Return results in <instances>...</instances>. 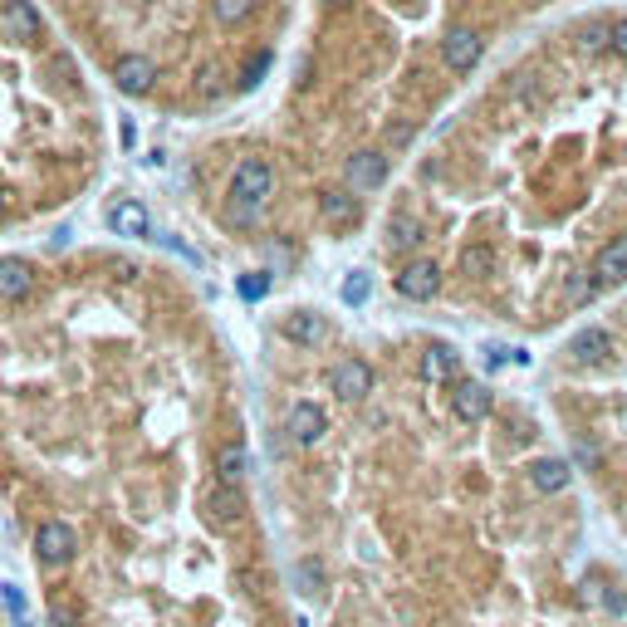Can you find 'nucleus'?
I'll return each mask as SVG.
<instances>
[{
	"label": "nucleus",
	"instance_id": "ddd939ff",
	"mask_svg": "<svg viewBox=\"0 0 627 627\" xmlns=\"http://www.w3.org/2000/svg\"><path fill=\"white\" fill-rule=\"evenodd\" d=\"M569 353H574V363H603V358L613 353V333L608 329H578L574 339H569Z\"/></svg>",
	"mask_w": 627,
	"mask_h": 627
},
{
	"label": "nucleus",
	"instance_id": "dca6fc26",
	"mask_svg": "<svg viewBox=\"0 0 627 627\" xmlns=\"http://www.w3.org/2000/svg\"><path fill=\"white\" fill-rule=\"evenodd\" d=\"M569 461H559V456H545V461H535L529 466V486L539 490V496H559L564 486H569Z\"/></svg>",
	"mask_w": 627,
	"mask_h": 627
},
{
	"label": "nucleus",
	"instance_id": "6e6552de",
	"mask_svg": "<svg viewBox=\"0 0 627 627\" xmlns=\"http://www.w3.org/2000/svg\"><path fill=\"white\" fill-rule=\"evenodd\" d=\"M201 510H207V525H211V529H231V525L240 520L236 486H221V480H211V486L201 490Z\"/></svg>",
	"mask_w": 627,
	"mask_h": 627
},
{
	"label": "nucleus",
	"instance_id": "aec40b11",
	"mask_svg": "<svg viewBox=\"0 0 627 627\" xmlns=\"http://www.w3.org/2000/svg\"><path fill=\"white\" fill-rule=\"evenodd\" d=\"M280 333L289 343H319L323 339V323L314 319V314H289V319L280 323Z\"/></svg>",
	"mask_w": 627,
	"mask_h": 627
},
{
	"label": "nucleus",
	"instance_id": "b1692460",
	"mask_svg": "<svg viewBox=\"0 0 627 627\" xmlns=\"http://www.w3.org/2000/svg\"><path fill=\"white\" fill-rule=\"evenodd\" d=\"M236 289H240V299H250V304H256V299H265V294H270V275H240V280H236Z\"/></svg>",
	"mask_w": 627,
	"mask_h": 627
},
{
	"label": "nucleus",
	"instance_id": "f3484780",
	"mask_svg": "<svg viewBox=\"0 0 627 627\" xmlns=\"http://www.w3.org/2000/svg\"><path fill=\"white\" fill-rule=\"evenodd\" d=\"M456 368H461V358L446 343H431L427 353H421V378L427 382H456Z\"/></svg>",
	"mask_w": 627,
	"mask_h": 627
},
{
	"label": "nucleus",
	"instance_id": "5701e85b",
	"mask_svg": "<svg viewBox=\"0 0 627 627\" xmlns=\"http://www.w3.org/2000/svg\"><path fill=\"white\" fill-rule=\"evenodd\" d=\"M461 270L470 275V280L490 275V270H496V250H490V246H466L461 250Z\"/></svg>",
	"mask_w": 627,
	"mask_h": 627
},
{
	"label": "nucleus",
	"instance_id": "f03ea898",
	"mask_svg": "<svg viewBox=\"0 0 627 627\" xmlns=\"http://www.w3.org/2000/svg\"><path fill=\"white\" fill-rule=\"evenodd\" d=\"M79 549V535L74 525L64 520H44L40 529H34V554H40V564H50V569H59V564H69Z\"/></svg>",
	"mask_w": 627,
	"mask_h": 627
},
{
	"label": "nucleus",
	"instance_id": "bb28decb",
	"mask_svg": "<svg viewBox=\"0 0 627 627\" xmlns=\"http://www.w3.org/2000/svg\"><path fill=\"white\" fill-rule=\"evenodd\" d=\"M368 289H372V285H368V275H358V270H353V275L343 280L339 294H343V304H363V299H368Z\"/></svg>",
	"mask_w": 627,
	"mask_h": 627
},
{
	"label": "nucleus",
	"instance_id": "412c9836",
	"mask_svg": "<svg viewBox=\"0 0 627 627\" xmlns=\"http://www.w3.org/2000/svg\"><path fill=\"white\" fill-rule=\"evenodd\" d=\"M216 480H221V486H240V480H246V451H240V446H226V451L216 456Z\"/></svg>",
	"mask_w": 627,
	"mask_h": 627
},
{
	"label": "nucleus",
	"instance_id": "423d86ee",
	"mask_svg": "<svg viewBox=\"0 0 627 627\" xmlns=\"http://www.w3.org/2000/svg\"><path fill=\"white\" fill-rule=\"evenodd\" d=\"M329 388H333V397H343V402H363L372 392V368L363 358H343V363H333V372H329Z\"/></svg>",
	"mask_w": 627,
	"mask_h": 627
},
{
	"label": "nucleus",
	"instance_id": "473e14b6",
	"mask_svg": "<svg viewBox=\"0 0 627 627\" xmlns=\"http://www.w3.org/2000/svg\"><path fill=\"white\" fill-rule=\"evenodd\" d=\"M323 5H329V10H343V5H353V0H323Z\"/></svg>",
	"mask_w": 627,
	"mask_h": 627
},
{
	"label": "nucleus",
	"instance_id": "4be33fe9",
	"mask_svg": "<svg viewBox=\"0 0 627 627\" xmlns=\"http://www.w3.org/2000/svg\"><path fill=\"white\" fill-rule=\"evenodd\" d=\"M260 0H211V15L221 20V25H240V20L256 15Z\"/></svg>",
	"mask_w": 627,
	"mask_h": 627
},
{
	"label": "nucleus",
	"instance_id": "7ed1b4c3",
	"mask_svg": "<svg viewBox=\"0 0 627 627\" xmlns=\"http://www.w3.org/2000/svg\"><path fill=\"white\" fill-rule=\"evenodd\" d=\"M343 182H348V191H353V197H363V191H378L382 182H388V157L372 152V148L353 152V157L343 162Z\"/></svg>",
	"mask_w": 627,
	"mask_h": 627
},
{
	"label": "nucleus",
	"instance_id": "6ab92c4d",
	"mask_svg": "<svg viewBox=\"0 0 627 627\" xmlns=\"http://www.w3.org/2000/svg\"><path fill=\"white\" fill-rule=\"evenodd\" d=\"M319 216L329 226H348L358 216V197H353V191H323V197H319Z\"/></svg>",
	"mask_w": 627,
	"mask_h": 627
},
{
	"label": "nucleus",
	"instance_id": "0eeeda50",
	"mask_svg": "<svg viewBox=\"0 0 627 627\" xmlns=\"http://www.w3.org/2000/svg\"><path fill=\"white\" fill-rule=\"evenodd\" d=\"M152 79H157V64H152L148 54H118L113 59V83L123 93H132V99H138V93H148Z\"/></svg>",
	"mask_w": 627,
	"mask_h": 627
},
{
	"label": "nucleus",
	"instance_id": "c756f323",
	"mask_svg": "<svg viewBox=\"0 0 627 627\" xmlns=\"http://www.w3.org/2000/svg\"><path fill=\"white\" fill-rule=\"evenodd\" d=\"M50 622L54 627H79V613L69 608V603H50Z\"/></svg>",
	"mask_w": 627,
	"mask_h": 627
},
{
	"label": "nucleus",
	"instance_id": "9b49d317",
	"mask_svg": "<svg viewBox=\"0 0 627 627\" xmlns=\"http://www.w3.org/2000/svg\"><path fill=\"white\" fill-rule=\"evenodd\" d=\"M451 412L461 417V421H486L490 417V388H486V382L461 378L451 388Z\"/></svg>",
	"mask_w": 627,
	"mask_h": 627
},
{
	"label": "nucleus",
	"instance_id": "9d476101",
	"mask_svg": "<svg viewBox=\"0 0 627 627\" xmlns=\"http://www.w3.org/2000/svg\"><path fill=\"white\" fill-rule=\"evenodd\" d=\"M323 431H329L323 407H314V402H294V407H289V441H294V446L323 441Z\"/></svg>",
	"mask_w": 627,
	"mask_h": 627
},
{
	"label": "nucleus",
	"instance_id": "a878e982",
	"mask_svg": "<svg viewBox=\"0 0 627 627\" xmlns=\"http://www.w3.org/2000/svg\"><path fill=\"white\" fill-rule=\"evenodd\" d=\"M0 598H5V608H10V622H15V627H30V622H25V598H20L15 584H0Z\"/></svg>",
	"mask_w": 627,
	"mask_h": 627
},
{
	"label": "nucleus",
	"instance_id": "f257e3e1",
	"mask_svg": "<svg viewBox=\"0 0 627 627\" xmlns=\"http://www.w3.org/2000/svg\"><path fill=\"white\" fill-rule=\"evenodd\" d=\"M270 191H275L270 162H260V157L236 162V172H231V201H236V207H265V197H270Z\"/></svg>",
	"mask_w": 627,
	"mask_h": 627
},
{
	"label": "nucleus",
	"instance_id": "7c9ffc66",
	"mask_svg": "<svg viewBox=\"0 0 627 627\" xmlns=\"http://www.w3.org/2000/svg\"><path fill=\"white\" fill-rule=\"evenodd\" d=\"M608 44H613V54H618V59H627V15L608 30Z\"/></svg>",
	"mask_w": 627,
	"mask_h": 627
},
{
	"label": "nucleus",
	"instance_id": "cd10ccee",
	"mask_svg": "<svg viewBox=\"0 0 627 627\" xmlns=\"http://www.w3.org/2000/svg\"><path fill=\"white\" fill-rule=\"evenodd\" d=\"M294 574H299V584H304V588H299V593H314V588H319V584H323V569H319V564H309V559H304V564H299V569H294Z\"/></svg>",
	"mask_w": 627,
	"mask_h": 627
},
{
	"label": "nucleus",
	"instance_id": "2eb2a0df",
	"mask_svg": "<svg viewBox=\"0 0 627 627\" xmlns=\"http://www.w3.org/2000/svg\"><path fill=\"white\" fill-rule=\"evenodd\" d=\"M593 280H598V285H618V280H627V236L608 240V246L598 250V260H593Z\"/></svg>",
	"mask_w": 627,
	"mask_h": 627
},
{
	"label": "nucleus",
	"instance_id": "f8f14e48",
	"mask_svg": "<svg viewBox=\"0 0 627 627\" xmlns=\"http://www.w3.org/2000/svg\"><path fill=\"white\" fill-rule=\"evenodd\" d=\"M34 289V270L25 260H0V304H20Z\"/></svg>",
	"mask_w": 627,
	"mask_h": 627
},
{
	"label": "nucleus",
	"instance_id": "39448f33",
	"mask_svg": "<svg viewBox=\"0 0 627 627\" xmlns=\"http://www.w3.org/2000/svg\"><path fill=\"white\" fill-rule=\"evenodd\" d=\"M480 34L476 30H466V25H456V30H446V40H441V59H446V69L451 74H470V69L480 64Z\"/></svg>",
	"mask_w": 627,
	"mask_h": 627
},
{
	"label": "nucleus",
	"instance_id": "a211bd4d",
	"mask_svg": "<svg viewBox=\"0 0 627 627\" xmlns=\"http://www.w3.org/2000/svg\"><path fill=\"white\" fill-rule=\"evenodd\" d=\"M421 246V221L412 211H397L388 221V250H397V256H407V250Z\"/></svg>",
	"mask_w": 627,
	"mask_h": 627
},
{
	"label": "nucleus",
	"instance_id": "20e7f679",
	"mask_svg": "<svg viewBox=\"0 0 627 627\" xmlns=\"http://www.w3.org/2000/svg\"><path fill=\"white\" fill-rule=\"evenodd\" d=\"M0 40H10V44L40 40V10L30 0H5L0 5Z\"/></svg>",
	"mask_w": 627,
	"mask_h": 627
},
{
	"label": "nucleus",
	"instance_id": "c85d7f7f",
	"mask_svg": "<svg viewBox=\"0 0 627 627\" xmlns=\"http://www.w3.org/2000/svg\"><path fill=\"white\" fill-rule=\"evenodd\" d=\"M226 221H231V226H256L260 207H236V201H231V207H226Z\"/></svg>",
	"mask_w": 627,
	"mask_h": 627
},
{
	"label": "nucleus",
	"instance_id": "4468645a",
	"mask_svg": "<svg viewBox=\"0 0 627 627\" xmlns=\"http://www.w3.org/2000/svg\"><path fill=\"white\" fill-rule=\"evenodd\" d=\"M108 226H113L118 236H152V216L142 201H118V207H108Z\"/></svg>",
	"mask_w": 627,
	"mask_h": 627
},
{
	"label": "nucleus",
	"instance_id": "2f4dec72",
	"mask_svg": "<svg viewBox=\"0 0 627 627\" xmlns=\"http://www.w3.org/2000/svg\"><path fill=\"white\" fill-rule=\"evenodd\" d=\"M265 69H270V54H260V59H256V64H250V69H246V83H260V74H265Z\"/></svg>",
	"mask_w": 627,
	"mask_h": 627
},
{
	"label": "nucleus",
	"instance_id": "393cba45",
	"mask_svg": "<svg viewBox=\"0 0 627 627\" xmlns=\"http://www.w3.org/2000/svg\"><path fill=\"white\" fill-rule=\"evenodd\" d=\"M593 289H598V280H593V270H588V275H574V280L564 285V294H569V304H588Z\"/></svg>",
	"mask_w": 627,
	"mask_h": 627
},
{
	"label": "nucleus",
	"instance_id": "1a4fd4ad",
	"mask_svg": "<svg viewBox=\"0 0 627 627\" xmlns=\"http://www.w3.org/2000/svg\"><path fill=\"white\" fill-rule=\"evenodd\" d=\"M437 289H441L437 260H412V265H402V275H397V294H407V299H431Z\"/></svg>",
	"mask_w": 627,
	"mask_h": 627
}]
</instances>
